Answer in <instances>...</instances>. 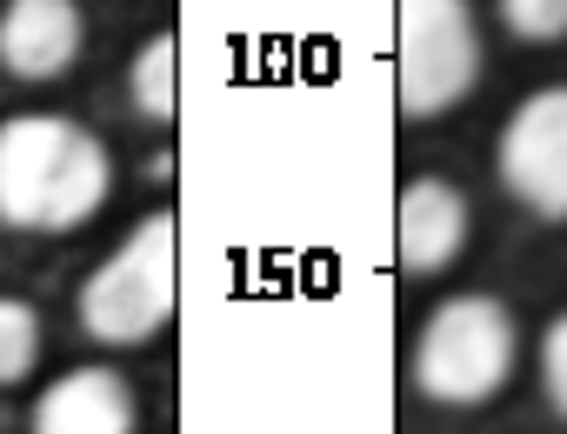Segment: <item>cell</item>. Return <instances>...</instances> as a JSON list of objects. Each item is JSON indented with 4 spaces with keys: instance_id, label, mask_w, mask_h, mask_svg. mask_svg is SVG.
<instances>
[{
    "instance_id": "cell-8",
    "label": "cell",
    "mask_w": 567,
    "mask_h": 434,
    "mask_svg": "<svg viewBox=\"0 0 567 434\" xmlns=\"http://www.w3.org/2000/svg\"><path fill=\"white\" fill-rule=\"evenodd\" d=\"M141 407L114 368H74L34 401V434H134Z\"/></svg>"
},
{
    "instance_id": "cell-12",
    "label": "cell",
    "mask_w": 567,
    "mask_h": 434,
    "mask_svg": "<svg viewBox=\"0 0 567 434\" xmlns=\"http://www.w3.org/2000/svg\"><path fill=\"white\" fill-rule=\"evenodd\" d=\"M540 388H547L554 414H567V314L540 334Z\"/></svg>"
},
{
    "instance_id": "cell-9",
    "label": "cell",
    "mask_w": 567,
    "mask_h": 434,
    "mask_svg": "<svg viewBox=\"0 0 567 434\" xmlns=\"http://www.w3.org/2000/svg\"><path fill=\"white\" fill-rule=\"evenodd\" d=\"M127 94L147 121H174L181 107V41L174 34H154L141 54H134V74H127Z\"/></svg>"
},
{
    "instance_id": "cell-5",
    "label": "cell",
    "mask_w": 567,
    "mask_h": 434,
    "mask_svg": "<svg viewBox=\"0 0 567 434\" xmlns=\"http://www.w3.org/2000/svg\"><path fill=\"white\" fill-rule=\"evenodd\" d=\"M501 180L540 221H567V87H540L507 114Z\"/></svg>"
},
{
    "instance_id": "cell-10",
    "label": "cell",
    "mask_w": 567,
    "mask_h": 434,
    "mask_svg": "<svg viewBox=\"0 0 567 434\" xmlns=\"http://www.w3.org/2000/svg\"><path fill=\"white\" fill-rule=\"evenodd\" d=\"M34 361H41V314L14 294H0V388L28 381Z\"/></svg>"
},
{
    "instance_id": "cell-6",
    "label": "cell",
    "mask_w": 567,
    "mask_h": 434,
    "mask_svg": "<svg viewBox=\"0 0 567 434\" xmlns=\"http://www.w3.org/2000/svg\"><path fill=\"white\" fill-rule=\"evenodd\" d=\"M467 248V194L441 174H421L394 200V255L408 275H441Z\"/></svg>"
},
{
    "instance_id": "cell-1",
    "label": "cell",
    "mask_w": 567,
    "mask_h": 434,
    "mask_svg": "<svg viewBox=\"0 0 567 434\" xmlns=\"http://www.w3.org/2000/svg\"><path fill=\"white\" fill-rule=\"evenodd\" d=\"M107 147L61 114H21L0 127V221L14 228H81L107 200Z\"/></svg>"
},
{
    "instance_id": "cell-3",
    "label": "cell",
    "mask_w": 567,
    "mask_h": 434,
    "mask_svg": "<svg viewBox=\"0 0 567 434\" xmlns=\"http://www.w3.org/2000/svg\"><path fill=\"white\" fill-rule=\"evenodd\" d=\"M514 314L494 294H454L427 314L421 348H414V381L427 401L447 407H481L501 394V381L514 374Z\"/></svg>"
},
{
    "instance_id": "cell-7",
    "label": "cell",
    "mask_w": 567,
    "mask_h": 434,
    "mask_svg": "<svg viewBox=\"0 0 567 434\" xmlns=\"http://www.w3.org/2000/svg\"><path fill=\"white\" fill-rule=\"evenodd\" d=\"M81 8L74 0H8L0 14V68L21 81H54L81 54Z\"/></svg>"
},
{
    "instance_id": "cell-4",
    "label": "cell",
    "mask_w": 567,
    "mask_h": 434,
    "mask_svg": "<svg viewBox=\"0 0 567 434\" xmlns=\"http://www.w3.org/2000/svg\"><path fill=\"white\" fill-rule=\"evenodd\" d=\"M481 81V34L467 0H394V107L434 121Z\"/></svg>"
},
{
    "instance_id": "cell-2",
    "label": "cell",
    "mask_w": 567,
    "mask_h": 434,
    "mask_svg": "<svg viewBox=\"0 0 567 434\" xmlns=\"http://www.w3.org/2000/svg\"><path fill=\"white\" fill-rule=\"evenodd\" d=\"M181 235H174V214H154L141 221L114 261H101L81 288V328L107 348H141L174 321L181 301Z\"/></svg>"
},
{
    "instance_id": "cell-11",
    "label": "cell",
    "mask_w": 567,
    "mask_h": 434,
    "mask_svg": "<svg viewBox=\"0 0 567 434\" xmlns=\"http://www.w3.org/2000/svg\"><path fill=\"white\" fill-rule=\"evenodd\" d=\"M501 21L520 41L547 48V41H567V0H501Z\"/></svg>"
}]
</instances>
